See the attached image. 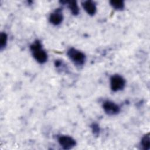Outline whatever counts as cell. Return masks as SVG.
Returning <instances> with one entry per match:
<instances>
[{
    "mask_svg": "<svg viewBox=\"0 0 150 150\" xmlns=\"http://www.w3.org/2000/svg\"><path fill=\"white\" fill-rule=\"evenodd\" d=\"M91 128L92 130V132L93 133V134L96 136H98L100 134V127L98 125V124L97 123H93L91 125Z\"/></svg>",
    "mask_w": 150,
    "mask_h": 150,
    "instance_id": "12",
    "label": "cell"
},
{
    "mask_svg": "<svg viewBox=\"0 0 150 150\" xmlns=\"http://www.w3.org/2000/svg\"><path fill=\"white\" fill-rule=\"evenodd\" d=\"M8 36L5 32H1L0 35V49L2 50L5 47L7 44Z\"/></svg>",
    "mask_w": 150,
    "mask_h": 150,
    "instance_id": "11",
    "label": "cell"
},
{
    "mask_svg": "<svg viewBox=\"0 0 150 150\" xmlns=\"http://www.w3.org/2000/svg\"><path fill=\"white\" fill-rule=\"evenodd\" d=\"M81 5L84 11L91 16L94 15L97 11V7L95 2L92 1H84L81 2Z\"/></svg>",
    "mask_w": 150,
    "mask_h": 150,
    "instance_id": "7",
    "label": "cell"
},
{
    "mask_svg": "<svg viewBox=\"0 0 150 150\" xmlns=\"http://www.w3.org/2000/svg\"><path fill=\"white\" fill-rule=\"evenodd\" d=\"M110 5L115 10H122L125 7V4L123 1L121 0H114L110 1Z\"/></svg>",
    "mask_w": 150,
    "mask_h": 150,
    "instance_id": "10",
    "label": "cell"
},
{
    "mask_svg": "<svg viewBox=\"0 0 150 150\" xmlns=\"http://www.w3.org/2000/svg\"><path fill=\"white\" fill-rule=\"evenodd\" d=\"M141 145L142 148L144 150H149L150 148V137L149 134H145L141 139Z\"/></svg>",
    "mask_w": 150,
    "mask_h": 150,
    "instance_id": "9",
    "label": "cell"
},
{
    "mask_svg": "<svg viewBox=\"0 0 150 150\" xmlns=\"http://www.w3.org/2000/svg\"><path fill=\"white\" fill-rule=\"evenodd\" d=\"M69 58L76 66H83L86 61V55L81 51L74 47L70 48L67 52Z\"/></svg>",
    "mask_w": 150,
    "mask_h": 150,
    "instance_id": "2",
    "label": "cell"
},
{
    "mask_svg": "<svg viewBox=\"0 0 150 150\" xmlns=\"http://www.w3.org/2000/svg\"><path fill=\"white\" fill-rule=\"evenodd\" d=\"M30 51L34 59L40 64H43L47 60V54L43 49L40 42L38 40L35 41L30 46Z\"/></svg>",
    "mask_w": 150,
    "mask_h": 150,
    "instance_id": "1",
    "label": "cell"
},
{
    "mask_svg": "<svg viewBox=\"0 0 150 150\" xmlns=\"http://www.w3.org/2000/svg\"><path fill=\"white\" fill-rule=\"evenodd\" d=\"M104 112L108 115H115L120 111V106L113 101L110 100L105 101L103 104Z\"/></svg>",
    "mask_w": 150,
    "mask_h": 150,
    "instance_id": "5",
    "label": "cell"
},
{
    "mask_svg": "<svg viewBox=\"0 0 150 150\" xmlns=\"http://www.w3.org/2000/svg\"><path fill=\"white\" fill-rule=\"evenodd\" d=\"M110 80L111 89L114 92L122 90L125 86L126 81L125 79L119 74L112 75Z\"/></svg>",
    "mask_w": 150,
    "mask_h": 150,
    "instance_id": "3",
    "label": "cell"
},
{
    "mask_svg": "<svg viewBox=\"0 0 150 150\" xmlns=\"http://www.w3.org/2000/svg\"><path fill=\"white\" fill-rule=\"evenodd\" d=\"M63 20V15L62 11L60 8L55 9L53 12H52L49 16V21L50 23L54 26H57L60 25Z\"/></svg>",
    "mask_w": 150,
    "mask_h": 150,
    "instance_id": "6",
    "label": "cell"
},
{
    "mask_svg": "<svg viewBox=\"0 0 150 150\" xmlns=\"http://www.w3.org/2000/svg\"><path fill=\"white\" fill-rule=\"evenodd\" d=\"M57 141L62 148L66 150L72 149L76 145V140L69 135H59L57 137Z\"/></svg>",
    "mask_w": 150,
    "mask_h": 150,
    "instance_id": "4",
    "label": "cell"
},
{
    "mask_svg": "<svg viewBox=\"0 0 150 150\" xmlns=\"http://www.w3.org/2000/svg\"><path fill=\"white\" fill-rule=\"evenodd\" d=\"M62 3L66 4L67 5L68 8L70 11L71 13L73 15H77L79 13V8L77 1H62Z\"/></svg>",
    "mask_w": 150,
    "mask_h": 150,
    "instance_id": "8",
    "label": "cell"
}]
</instances>
